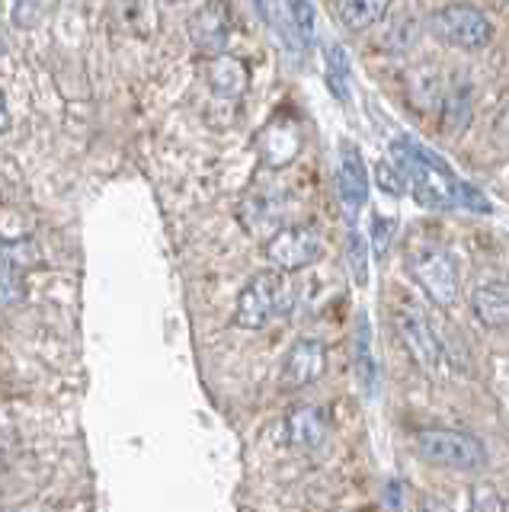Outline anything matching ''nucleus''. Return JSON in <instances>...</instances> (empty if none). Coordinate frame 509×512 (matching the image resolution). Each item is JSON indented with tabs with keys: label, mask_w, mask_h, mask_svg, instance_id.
Wrapping results in <instances>:
<instances>
[{
	"label": "nucleus",
	"mask_w": 509,
	"mask_h": 512,
	"mask_svg": "<svg viewBox=\"0 0 509 512\" xmlns=\"http://www.w3.org/2000/svg\"><path fill=\"white\" fill-rule=\"evenodd\" d=\"M394 164L407 173V186L413 192L423 208H436V212H445V208H455V189H458V176L442 164V160L426 151L423 144L410 141V138H397L391 144Z\"/></svg>",
	"instance_id": "obj_1"
},
{
	"label": "nucleus",
	"mask_w": 509,
	"mask_h": 512,
	"mask_svg": "<svg viewBox=\"0 0 509 512\" xmlns=\"http://www.w3.org/2000/svg\"><path fill=\"white\" fill-rule=\"evenodd\" d=\"M413 448L423 461L449 471H477L487 464L484 442L461 429H423L413 439Z\"/></svg>",
	"instance_id": "obj_2"
},
{
	"label": "nucleus",
	"mask_w": 509,
	"mask_h": 512,
	"mask_svg": "<svg viewBox=\"0 0 509 512\" xmlns=\"http://www.w3.org/2000/svg\"><path fill=\"white\" fill-rule=\"evenodd\" d=\"M407 272H410V279L426 292V298L439 304V308H449V304L458 301V288H461L458 263L445 247H439V244L413 247L407 253Z\"/></svg>",
	"instance_id": "obj_3"
},
{
	"label": "nucleus",
	"mask_w": 509,
	"mask_h": 512,
	"mask_svg": "<svg viewBox=\"0 0 509 512\" xmlns=\"http://www.w3.org/2000/svg\"><path fill=\"white\" fill-rule=\"evenodd\" d=\"M429 32L452 48H465V52H481L493 39V23L487 20L484 10L468 4L442 7L429 16Z\"/></svg>",
	"instance_id": "obj_4"
},
{
	"label": "nucleus",
	"mask_w": 509,
	"mask_h": 512,
	"mask_svg": "<svg viewBox=\"0 0 509 512\" xmlns=\"http://www.w3.org/2000/svg\"><path fill=\"white\" fill-rule=\"evenodd\" d=\"M289 304V288H285L279 272H257L237 295L234 320L244 330H263L269 320Z\"/></svg>",
	"instance_id": "obj_5"
},
{
	"label": "nucleus",
	"mask_w": 509,
	"mask_h": 512,
	"mask_svg": "<svg viewBox=\"0 0 509 512\" xmlns=\"http://www.w3.org/2000/svg\"><path fill=\"white\" fill-rule=\"evenodd\" d=\"M321 250H324L321 234L308 228V224H289V228H279L266 240V260L282 272L311 266L321 256Z\"/></svg>",
	"instance_id": "obj_6"
},
{
	"label": "nucleus",
	"mask_w": 509,
	"mask_h": 512,
	"mask_svg": "<svg viewBox=\"0 0 509 512\" xmlns=\"http://www.w3.org/2000/svg\"><path fill=\"white\" fill-rule=\"evenodd\" d=\"M397 330H401V340L404 349L410 352V359L417 362V368L423 372H439L442 365V346H439V336L436 327L420 311H397Z\"/></svg>",
	"instance_id": "obj_7"
},
{
	"label": "nucleus",
	"mask_w": 509,
	"mask_h": 512,
	"mask_svg": "<svg viewBox=\"0 0 509 512\" xmlns=\"http://www.w3.org/2000/svg\"><path fill=\"white\" fill-rule=\"evenodd\" d=\"M327 372V346L324 340L314 336H301V340L289 349V356L282 362V388L298 391L308 384L321 381Z\"/></svg>",
	"instance_id": "obj_8"
},
{
	"label": "nucleus",
	"mask_w": 509,
	"mask_h": 512,
	"mask_svg": "<svg viewBox=\"0 0 509 512\" xmlns=\"http://www.w3.org/2000/svg\"><path fill=\"white\" fill-rule=\"evenodd\" d=\"M337 189H340V199L346 205L349 215H359L362 205L369 202V170H365V160L359 154L356 144L343 141L340 144V164H337Z\"/></svg>",
	"instance_id": "obj_9"
},
{
	"label": "nucleus",
	"mask_w": 509,
	"mask_h": 512,
	"mask_svg": "<svg viewBox=\"0 0 509 512\" xmlns=\"http://www.w3.org/2000/svg\"><path fill=\"white\" fill-rule=\"evenodd\" d=\"M189 39L202 55L218 58L225 55L228 39H231V23L221 4H205L193 16H189Z\"/></svg>",
	"instance_id": "obj_10"
},
{
	"label": "nucleus",
	"mask_w": 509,
	"mask_h": 512,
	"mask_svg": "<svg viewBox=\"0 0 509 512\" xmlns=\"http://www.w3.org/2000/svg\"><path fill=\"white\" fill-rule=\"evenodd\" d=\"M330 436V423L327 413L314 404H301L295 407L289 416H285V439H289L295 448H321Z\"/></svg>",
	"instance_id": "obj_11"
},
{
	"label": "nucleus",
	"mask_w": 509,
	"mask_h": 512,
	"mask_svg": "<svg viewBox=\"0 0 509 512\" xmlns=\"http://www.w3.org/2000/svg\"><path fill=\"white\" fill-rule=\"evenodd\" d=\"M474 317L490 330L509 327V282H484L471 298Z\"/></svg>",
	"instance_id": "obj_12"
},
{
	"label": "nucleus",
	"mask_w": 509,
	"mask_h": 512,
	"mask_svg": "<svg viewBox=\"0 0 509 512\" xmlns=\"http://www.w3.org/2000/svg\"><path fill=\"white\" fill-rule=\"evenodd\" d=\"M330 7L346 32H365L385 20L391 0H330Z\"/></svg>",
	"instance_id": "obj_13"
},
{
	"label": "nucleus",
	"mask_w": 509,
	"mask_h": 512,
	"mask_svg": "<svg viewBox=\"0 0 509 512\" xmlns=\"http://www.w3.org/2000/svg\"><path fill=\"white\" fill-rule=\"evenodd\" d=\"M209 84L212 90L221 96V100H241V96L247 93V64L241 58L234 55H218L212 58L209 64Z\"/></svg>",
	"instance_id": "obj_14"
},
{
	"label": "nucleus",
	"mask_w": 509,
	"mask_h": 512,
	"mask_svg": "<svg viewBox=\"0 0 509 512\" xmlns=\"http://www.w3.org/2000/svg\"><path fill=\"white\" fill-rule=\"evenodd\" d=\"M445 80L436 68H417L407 74V100L413 103V109L420 112H433L442 106L445 100Z\"/></svg>",
	"instance_id": "obj_15"
},
{
	"label": "nucleus",
	"mask_w": 509,
	"mask_h": 512,
	"mask_svg": "<svg viewBox=\"0 0 509 512\" xmlns=\"http://www.w3.org/2000/svg\"><path fill=\"white\" fill-rule=\"evenodd\" d=\"M442 128L445 135H458L465 132L468 122H471V112H474V90L468 80H455V84L445 90V100H442Z\"/></svg>",
	"instance_id": "obj_16"
},
{
	"label": "nucleus",
	"mask_w": 509,
	"mask_h": 512,
	"mask_svg": "<svg viewBox=\"0 0 509 512\" xmlns=\"http://www.w3.org/2000/svg\"><path fill=\"white\" fill-rule=\"evenodd\" d=\"M279 215H282V202L273 196V192H253V196L244 202L241 208V218L250 231H279L276 224H279Z\"/></svg>",
	"instance_id": "obj_17"
},
{
	"label": "nucleus",
	"mask_w": 509,
	"mask_h": 512,
	"mask_svg": "<svg viewBox=\"0 0 509 512\" xmlns=\"http://www.w3.org/2000/svg\"><path fill=\"white\" fill-rule=\"evenodd\" d=\"M298 132L292 125H269V132L263 138V157L269 167H282L289 164L298 151Z\"/></svg>",
	"instance_id": "obj_18"
},
{
	"label": "nucleus",
	"mask_w": 509,
	"mask_h": 512,
	"mask_svg": "<svg viewBox=\"0 0 509 512\" xmlns=\"http://www.w3.org/2000/svg\"><path fill=\"white\" fill-rule=\"evenodd\" d=\"M324 61H327V87L333 90V96L349 100V55H346V48L340 42H327Z\"/></svg>",
	"instance_id": "obj_19"
},
{
	"label": "nucleus",
	"mask_w": 509,
	"mask_h": 512,
	"mask_svg": "<svg viewBox=\"0 0 509 512\" xmlns=\"http://www.w3.org/2000/svg\"><path fill=\"white\" fill-rule=\"evenodd\" d=\"M356 372L359 384L365 394H372L375 388V359H372V343H369V320H356Z\"/></svg>",
	"instance_id": "obj_20"
},
{
	"label": "nucleus",
	"mask_w": 509,
	"mask_h": 512,
	"mask_svg": "<svg viewBox=\"0 0 509 512\" xmlns=\"http://www.w3.org/2000/svg\"><path fill=\"white\" fill-rule=\"evenodd\" d=\"M417 39V20L413 16H397L391 26H385L378 39V48H385V55H401Z\"/></svg>",
	"instance_id": "obj_21"
},
{
	"label": "nucleus",
	"mask_w": 509,
	"mask_h": 512,
	"mask_svg": "<svg viewBox=\"0 0 509 512\" xmlns=\"http://www.w3.org/2000/svg\"><path fill=\"white\" fill-rule=\"evenodd\" d=\"M39 247L33 244L29 237H17V240H0V266H10V269H29V266H39Z\"/></svg>",
	"instance_id": "obj_22"
},
{
	"label": "nucleus",
	"mask_w": 509,
	"mask_h": 512,
	"mask_svg": "<svg viewBox=\"0 0 509 512\" xmlns=\"http://www.w3.org/2000/svg\"><path fill=\"white\" fill-rule=\"evenodd\" d=\"M285 13H289V23L295 26V36L301 45H311L317 36V20H314V7L311 0H285Z\"/></svg>",
	"instance_id": "obj_23"
},
{
	"label": "nucleus",
	"mask_w": 509,
	"mask_h": 512,
	"mask_svg": "<svg viewBox=\"0 0 509 512\" xmlns=\"http://www.w3.org/2000/svg\"><path fill=\"white\" fill-rule=\"evenodd\" d=\"M465 512H506L503 496L497 493V487L490 484H474L468 490V506Z\"/></svg>",
	"instance_id": "obj_24"
},
{
	"label": "nucleus",
	"mask_w": 509,
	"mask_h": 512,
	"mask_svg": "<svg viewBox=\"0 0 509 512\" xmlns=\"http://www.w3.org/2000/svg\"><path fill=\"white\" fill-rule=\"evenodd\" d=\"M375 183L388 192V196H404V192L410 189L407 186V173L391 164V160H381V164L375 167Z\"/></svg>",
	"instance_id": "obj_25"
},
{
	"label": "nucleus",
	"mask_w": 509,
	"mask_h": 512,
	"mask_svg": "<svg viewBox=\"0 0 509 512\" xmlns=\"http://www.w3.org/2000/svg\"><path fill=\"white\" fill-rule=\"evenodd\" d=\"M45 10H49V0H17V7H13V23L20 29H33L42 23Z\"/></svg>",
	"instance_id": "obj_26"
},
{
	"label": "nucleus",
	"mask_w": 509,
	"mask_h": 512,
	"mask_svg": "<svg viewBox=\"0 0 509 512\" xmlns=\"http://www.w3.org/2000/svg\"><path fill=\"white\" fill-rule=\"evenodd\" d=\"M26 298V285L17 269L0 266V304H17Z\"/></svg>",
	"instance_id": "obj_27"
},
{
	"label": "nucleus",
	"mask_w": 509,
	"mask_h": 512,
	"mask_svg": "<svg viewBox=\"0 0 509 512\" xmlns=\"http://www.w3.org/2000/svg\"><path fill=\"white\" fill-rule=\"evenodd\" d=\"M349 266H353V276L359 285L369 282V253H365V244H362V234H349Z\"/></svg>",
	"instance_id": "obj_28"
},
{
	"label": "nucleus",
	"mask_w": 509,
	"mask_h": 512,
	"mask_svg": "<svg viewBox=\"0 0 509 512\" xmlns=\"http://www.w3.org/2000/svg\"><path fill=\"white\" fill-rule=\"evenodd\" d=\"M455 202L458 205H465V208H471V212H481V215H490V202H487V196L477 186H471V183H465V180H458V189H455Z\"/></svg>",
	"instance_id": "obj_29"
},
{
	"label": "nucleus",
	"mask_w": 509,
	"mask_h": 512,
	"mask_svg": "<svg viewBox=\"0 0 509 512\" xmlns=\"http://www.w3.org/2000/svg\"><path fill=\"white\" fill-rule=\"evenodd\" d=\"M391 237H394V221L391 218H372V247H375V260H385V253L391 247Z\"/></svg>",
	"instance_id": "obj_30"
},
{
	"label": "nucleus",
	"mask_w": 509,
	"mask_h": 512,
	"mask_svg": "<svg viewBox=\"0 0 509 512\" xmlns=\"http://www.w3.org/2000/svg\"><path fill=\"white\" fill-rule=\"evenodd\" d=\"M10 128V109H7V96L0 93V132H7Z\"/></svg>",
	"instance_id": "obj_31"
},
{
	"label": "nucleus",
	"mask_w": 509,
	"mask_h": 512,
	"mask_svg": "<svg viewBox=\"0 0 509 512\" xmlns=\"http://www.w3.org/2000/svg\"><path fill=\"white\" fill-rule=\"evenodd\" d=\"M0 55H4V36H0Z\"/></svg>",
	"instance_id": "obj_32"
},
{
	"label": "nucleus",
	"mask_w": 509,
	"mask_h": 512,
	"mask_svg": "<svg viewBox=\"0 0 509 512\" xmlns=\"http://www.w3.org/2000/svg\"><path fill=\"white\" fill-rule=\"evenodd\" d=\"M167 4H180V0H167Z\"/></svg>",
	"instance_id": "obj_33"
}]
</instances>
